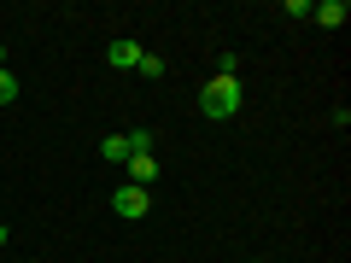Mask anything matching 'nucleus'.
Segmentation results:
<instances>
[{"instance_id": "f257e3e1", "label": "nucleus", "mask_w": 351, "mask_h": 263, "mask_svg": "<svg viewBox=\"0 0 351 263\" xmlns=\"http://www.w3.org/2000/svg\"><path fill=\"white\" fill-rule=\"evenodd\" d=\"M240 105H246V88H240V76H211V82L199 88V112L211 117V123H223V117H234Z\"/></svg>"}, {"instance_id": "f03ea898", "label": "nucleus", "mask_w": 351, "mask_h": 263, "mask_svg": "<svg viewBox=\"0 0 351 263\" xmlns=\"http://www.w3.org/2000/svg\"><path fill=\"white\" fill-rule=\"evenodd\" d=\"M112 211L123 216V223H141V216L152 211V188H129V181H123V188L112 193Z\"/></svg>"}, {"instance_id": "7ed1b4c3", "label": "nucleus", "mask_w": 351, "mask_h": 263, "mask_svg": "<svg viewBox=\"0 0 351 263\" xmlns=\"http://www.w3.org/2000/svg\"><path fill=\"white\" fill-rule=\"evenodd\" d=\"M129 188H152V181H158V158H152V152H129Z\"/></svg>"}, {"instance_id": "20e7f679", "label": "nucleus", "mask_w": 351, "mask_h": 263, "mask_svg": "<svg viewBox=\"0 0 351 263\" xmlns=\"http://www.w3.org/2000/svg\"><path fill=\"white\" fill-rule=\"evenodd\" d=\"M311 18H316L322 29H339V24L351 18V6H346V0H322V6H311Z\"/></svg>"}, {"instance_id": "39448f33", "label": "nucleus", "mask_w": 351, "mask_h": 263, "mask_svg": "<svg viewBox=\"0 0 351 263\" xmlns=\"http://www.w3.org/2000/svg\"><path fill=\"white\" fill-rule=\"evenodd\" d=\"M106 64H112V71H135L141 47H135V41H112V47H106Z\"/></svg>"}, {"instance_id": "423d86ee", "label": "nucleus", "mask_w": 351, "mask_h": 263, "mask_svg": "<svg viewBox=\"0 0 351 263\" xmlns=\"http://www.w3.org/2000/svg\"><path fill=\"white\" fill-rule=\"evenodd\" d=\"M100 158H106V164H123V158H129V140H123V135H106Z\"/></svg>"}, {"instance_id": "0eeeda50", "label": "nucleus", "mask_w": 351, "mask_h": 263, "mask_svg": "<svg viewBox=\"0 0 351 263\" xmlns=\"http://www.w3.org/2000/svg\"><path fill=\"white\" fill-rule=\"evenodd\" d=\"M135 71H141V76H152V82H158V76H164V71H170V64H164V59H158V53H141V64H135Z\"/></svg>"}, {"instance_id": "6e6552de", "label": "nucleus", "mask_w": 351, "mask_h": 263, "mask_svg": "<svg viewBox=\"0 0 351 263\" xmlns=\"http://www.w3.org/2000/svg\"><path fill=\"white\" fill-rule=\"evenodd\" d=\"M12 100H18V76L0 64V105H12Z\"/></svg>"}, {"instance_id": "1a4fd4ad", "label": "nucleus", "mask_w": 351, "mask_h": 263, "mask_svg": "<svg viewBox=\"0 0 351 263\" xmlns=\"http://www.w3.org/2000/svg\"><path fill=\"white\" fill-rule=\"evenodd\" d=\"M123 140H129V152H152V135H147V129H129Z\"/></svg>"}, {"instance_id": "9d476101", "label": "nucleus", "mask_w": 351, "mask_h": 263, "mask_svg": "<svg viewBox=\"0 0 351 263\" xmlns=\"http://www.w3.org/2000/svg\"><path fill=\"white\" fill-rule=\"evenodd\" d=\"M0 246H6V223H0Z\"/></svg>"}, {"instance_id": "9b49d317", "label": "nucleus", "mask_w": 351, "mask_h": 263, "mask_svg": "<svg viewBox=\"0 0 351 263\" xmlns=\"http://www.w3.org/2000/svg\"><path fill=\"white\" fill-rule=\"evenodd\" d=\"M0 59H6V47H0Z\"/></svg>"}]
</instances>
